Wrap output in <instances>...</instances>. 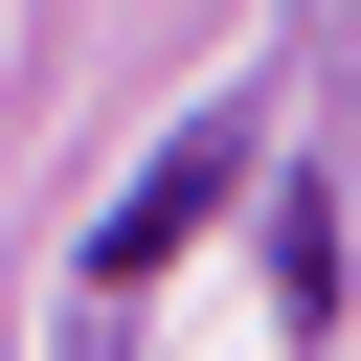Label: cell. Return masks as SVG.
I'll return each instance as SVG.
<instances>
[{"mask_svg":"<svg viewBox=\"0 0 361 361\" xmlns=\"http://www.w3.org/2000/svg\"><path fill=\"white\" fill-rule=\"evenodd\" d=\"M226 158H248V135H226V113H203V135H180V158H158V180H135V203H113V271H158V248H180V226H203V203H226Z\"/></svg>","mask_w":361,"mask_h":361,"instance_id":"cell-1","label":"cell"}]
</instances>
